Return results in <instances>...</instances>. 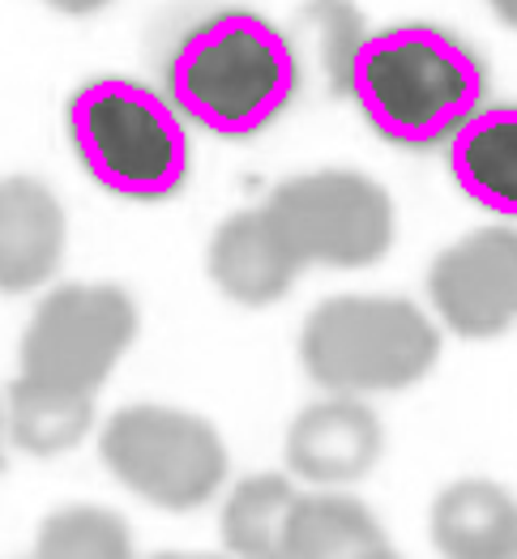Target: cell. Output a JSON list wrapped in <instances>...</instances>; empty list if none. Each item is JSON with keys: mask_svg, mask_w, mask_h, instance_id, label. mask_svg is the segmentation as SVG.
I'll list each match as a JSON object with an SVG mask.
<instances>
[{"mask_svg": "<svg viewBox=\"0 0 517 559\" xmlns=\"http://www.w3.org/2000/svg\"><path fill=\"white\" fill-rule=\"evenodd\" d=\"M427 299L440 325L483 342L517 325V231L479 227L436 252L427 270Z\"/></svg>", "mask_w": 517, "mask_h": 559, "instance_id": "cell-8", "label": "cell"}, {"mask_svg": "<svg viewBox=\"0 0 517 559\" xmlns=\"http://www.w3.org/2000/svg\"><path fill=\"white\" fill-rule=\"evenodd\" d=\"M26 559H133L129 521L103 504H69L39 521Z\"/></svg>", "mask_w": 517, "mask_h": 559, "instance_id": "cell-17", "label": "cell"}, {"mask_svg": "<svg viewBox=\"0 0 517 559\" xmlns=\"http://www.w3.org/2000/svg\"><path fill=\"white\" fill-rule=\"evenodd\" d=\"M346 98L380 141L432 150L487 107V64L436 22H398L360 44Z\"/></svg>", "mask_w": 517, "mask_h": 559, "instance_id": "cell-2", "label": "cell"}, {"mask_svg": "<svg viewBox=\"0 0 517 559\" xmlns=\"http://www.w3.org/2000/svg\"><path fill=\"white\" fill-rule=\"evenodd\" d=\"M487 4H492L496 22H505L509 31H517V0H487Z\"/></svg>", "mask_w": 517, "mask_h": 559, "instance_id": "cell-20", "label": "cell"}, {"mask_svg": "<svg viewBox=\"0 0 517 559\" xmlns=\"http://www.w3.org/2000/svg\"><path fill=\"white\" fill-rule=\"evenodd\" d=\"M163 91L188 124L223 141H252L295 103L299 47L257 9H219L167 51Z\"/></svg>", "mask_w": 517, "mask_h": 559, "instance_id": "cell-1", "label": "cell"}, {"mask_svg": "<svg viewBox=\"0 0 517 559\" xmlns=\"http://www.w3.org/2000/svg\"><path fill=\"white\" fill-rule=\"evenodd\" d=\"M445 167L470 205L517 223V103H487L445 145Z\"/></svg>", "mask_w": 517, "mask_h": 559, "instance_id": "cell-12", "label": "cell"}, {"mask_svg": "<svg viewBox=\"0 0 517 559\" xmlns=\"http://www.w3.org/2000/svg\"><path fill=\"white\" fill-rule=\"evenodd\" d=\"M385 547V530L368 504L342 491H317L299 496L282 559H368Z\"/></svg>", "mask_w": 517, "mask_h": 559, "instance_id": "cell-15", "label": "cell"}, {"mask_svg": "<svg viewBox=\"0 0 517 559\" xmlns=\"http://www.w3.org/2000/svg\"><path fill=\"white\" fill-rule=\"evenodd\" d=\"M138 304L116 282H69L39 299L22 333V376L94 397L138 337Z\"/></svg>", "mask_w": 517, "mask_h": 559, "instance_id": "cell-7", "label": "cell"}, {"mask_svg": "<svg viewBox=\"0 0 517 559\" xmlns=\"http://www.w3.org/2000/svg\"><path fill=\"white\" fill-rule=\"evenodd\" d=\"M492 559H517V543H514V547H505L501 556H492Z\"/></svg>", "mask_w": 517, "mask_h": 559, "instance_id": "cell-23", "label": "cell"}, {"mask_svg": "<svg viewBox=\"0 0 517 559\" xmlns=\"http://www.w3.org/2000/svg\"><path fill=\"white\" fill-rule=\"evenodd\" d=\"M368 559H402V556H398L393 547H385V551H376V556H368Z\"/></svg>", "mask_w": 517, "mask_h": 559, "instance_id": "cell-22", "label": "cell"}, {"mask_svg": "<svg viewBox=\"0 0 517 559\" xmlns=\"http://www.w3.org/2000/svg\"><path fill=\"white\" fill-rule=\"evenodd\" d=\"M94 427V397L17 376L4 389V431L31 457H60Z\"/></svg>", "mask_w": 517, "mask_h": 559, "instance_id": "cell-14", "label": "cell"}, {"mask_svg": "<svg viewBox=\"0 0 517 559\" xmlns=\"http://www.w3.org/2000/svg\"><path fill=\"white\" fill-rule=\"evenodd\" d=\"M299 504V491L286 474H248L239 478L223 504L219 530L223 547L235 559H282L286 525Z\"/></svg>", "mask_w": 517, "mask_h": 559, "instance_id": "cell-16", "label": "cell"}, {"mask_svg": "<svg viewBox=\"0 0 517 559\" xmlns=\"http://www.w3.org/2000/svg\"><path fill=\"white\" fill-rule=\"evenodd\" d=\"M385 449V427L376 411L360 397L329 393L304 406L282 440L286 469L317 487H346L368 478Z\"/></svg>", "mask_w": 517, "mask_h": 559, "instance_id": "cell-9", "label": "cell"}, {"mask_svg": "<svg viewBox=\"0 0 517 559\" xmlns=\"http://www.w3.org/2000/svg\"><path fill=\"white\" fill-rule=\"evenodd\" d=\"M270 218L304 265L364 270L376 265L398 231L389 192L364 171L326 167L282 180L266 197Z\"/></svg>", "mask_w": 517, "mask_h": 559, "instance_id": "cell-6", "label": "cell"}, {"mask_svg": "<svg viewBox=\"0 0 517 559\" xmlns=\"http://www.w3.org/2000/svg\"><path fill=\"white\" fill-rule=\"evenodd\" d=\"M299 35L308 44V56L326 73L329 94L351 91V69L355 51L368 39L364 35V13L351 0H304L299 9Z\"/></svg>", "mask_w": 517, "mask_h": 559, "instance_id": "cell-18", "label": "cell"}, {"mask_svg": "<svg viewBox=\"0 0 517 559\" xmlns=\"http://www.w3.org/2000/svg\"><path fill=\"white\" fill-rule=\"evenodd\" d=\"M150 559H235V556H205V551H158Z\"/></svg>", "mask_w": 517, "mask_h": 559, "instance_id": "cell-21", "label": "cell"}, {"mask_svg": "<svg viewBox=\"0 0 517 559\" xmlns=\"http://www.w3.org/2000/svg\"><path fill=\"white\" fill-rule=\"evenodd\" d=\"M56 13H64V17H91L98 9H107L111 0H47Z\"/></svg>", "mask_w": 517, "mask_h": 559, "instance_id": "cell-19", "label": "cell"}, {"mask_svg": "<svg viewBox=\"0 0 517 559\" xmlns=\"http://www.w3.org/2000/svg\"><path fill=\"white\" fill-rule=\"evenodd\" d=\"M98 457L120 487L163 513L210 504L227 478V444L214 423L158 402L125 406L103 423Z\"/></svg>", "mask_w": 517, "mask_h": 559, "instance_id": "cell-5", "label": "cell"}, {"mask_svg": "<svg viewBox=\"0 0 517 559\" xmlns=\"http://www.w3.org/2000/svg\"><path fill=\"white\" fill-rule=\"evenodd\" d=\"M436 359L440 329L402 295H333L299 329L304 372L338 397L411 389Z\"/></svg>", "mask_w": 517, "mask_h": 559, "instance_id": "cell-4", "label": "cell"}, {"mask_svg": "<svg viewBox=\"0 0 517 559\" xmlns=\"http://www.w3.org/2000/svg\"><path fill=\"white\" fill-rule=\"evenodd\" d=\"M64 205L35 176H9L0 185V290L26 295L56 278L64 261Z\"/></svg>", "mask_w": 517, "mask_h": 559, "instance_id": "cell-11", "label": "cell"}, {"mask_svg": "<svg viewBox=\"0 0 517 559\" xmlns=\"http://www.w3.org/2000/svg\"><path fill=\"white\" fill-rule=\"evenodd\" d=\"M427 525L445 559H492L517 543V500L492 478H458L436 496Z\"/></svg>", "mask_w": 517, "mask_h": 559, "instance_id": "cell-13", "label": "cell"}, {"mask_svg": "<svg viewBox=\"0 0 517 559\" xmlns=\"http://www.w3.org/2000/svg\"><path fill=\"white\" fill-rule=\"evenodd\" d=\"M69 145L94 185L120 201H172L188 185V120L167 91L133 78H91L64 107Z\"/></svg>", "mask_w": 517, "mask_h": 559, "instance_id": "cell-3", "label": "cell"}, {"mask_svg": "<svg viewBox=\"0 0 517 559\" xmlns=\"http://www.w3.org/2000/svg\"><path fill=\"white\" fill-rule=\"evenodd\" d=\"M205 270L232 304L270 308L295 286L304 261L286 243L270 210L257 205V210H235L232 218L214 227L210 248H205Z\"/></svg>", "mask_w": 517, "mask_h": 559, "instance_id": "cell-10", "label": "cell"}]
</instances>
